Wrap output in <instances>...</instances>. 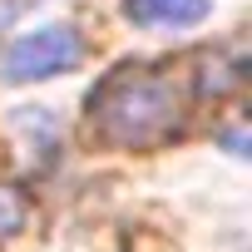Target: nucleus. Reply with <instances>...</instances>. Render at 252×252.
Instances as JSON below:
<instances>
[{
  "label": "nucleus",
  "mask_w": 252,
  "mask_h": 252,
  "mask_svg": "<svg viewBox=\"0 0 252 252\" xmlns=\"http://www.w3.org/2000/svg\"><path fill=\"white\" fill-rule=\"evenodd\" d=\"M20 227H25V198L15 188H0V242L15 237Z\"/></svg>",
  "instance_id": "20e7f679"
},
{
  "label": "nucleus",
  "mask_w": 252,
  "mask_h": 252,
  "mask_svg": "<svg viewBox=\"0 0 252 252\" xmlns=\"http://www.w3.org/2000/svg\"><path fill=\"white\" fill-rule=\"evenodd\" d=\"M213 5L208 0H124V15L134 25H198Z\"/></svg>",
  "instance_id": "7ed1b4c3"
},
{
  "label": "nucleus",
  "mask_w": 252,
  "mask_h": 252,
  "mask_svg": "<svg viewBox=\"0 0 252 252\" xmlns=\"http://www.w3.org/2000/svg\"><path fill=\"white\" fill-rule=\"evenodd\" d=\"M183 104L188 99L168 74L144 69V64H119L89 94V119H94L99 139H109L119 149H158L163 139L178 134Z\"/></svg>",
  "instance_id": "f257e3e1"
},
{
  "label": "nucleus",
  "mask_w": 252,
  "mask_h": 252,
  "mask_svg": "<svg viewBox=\"0 0 252 252\" xmlns=\"http://www.w3.org/2000/svg\"><path fill=\"white\" fill-rule=\"evenodd\" d=\"M79 60H84L79 35H74L69 25H45V30L15 40L5 55H0V79L35 84V79H50V74H69Z\"/></svg>",
  "instance_id": "f03ea898"
}]
</instances>
